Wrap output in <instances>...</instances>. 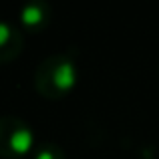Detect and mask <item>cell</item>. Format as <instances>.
Masks as SVG:
<instances>
[{
    "instance_id": "1",
    "label": "cell",
    "mask_w": 159,
    "mask_h": 159,
    "mask_svg": "<svg viewBox=\"0 0 159 159\" xmlns=\"http://www.w3.org/2000/svg\"><path fill=\"white\" fill-rule=\"evenodd\" d=\"M79 79V66L73 57L54 52L44 57L34 69V89L44 99H62L75 89Z\"/></svg>"
},
{
    "instance_id": "2",
    "label": "cell",
    "mask_w": 159,
    "mask_h": 159,
    "mask_svg": "<svg viewBox=\"0 0 159 159\" xmlns=\"http://www.w3.org/2000/svg\"><path fill=\"white\" fill-rule=\"evenodd\" d=\"M34 131L24 119L16 115L0 117V157L22 159L34 151Z\"/></svg>"
},
{
    "instance_id": "3",
    "label": "cell",
    "mask_w": 159,
    "mask_h": 159,
    "mask_svg": "<svg viewBox=\"0 0 159 159\" xmlns=\"http://www.w3.org/2000/svg\"><path fill=\"white\" fill-rule=\"evenodd\" d=\"M52 18V8L44 0H28L18 10V26L22 30L40 32L48 26Z\"/></svg>"
},
{
    "instance_id": "4",
    "label": "cell",
    "mask_w": 159,
    "mask_h": 159,
    "mask_svg": "<svg viewBox=\"0 0 159 159\" xmlns=\"http://www.w3.org/2000/svg\"><path fill=\"white\" fill-rule=\"evenodd\" d=\"M24 48V30L18 22L0 18V65L14 61Z\"/></svg>"
},
{
    "instance_id": "5",
    "label": "cell",
    "mask_w": 159,
    "mask_h": 159,
    "mask_svg": "<svg viewBox=\"0 0 159 159\" xmlns=\"http://www.w3.org/2000/svg\"><path fill=\"white\" fill-rule=\"evenodd\" d=\"M30 159H66V153L57 141H44L34 147Z\"/></svg>"
}]
</instances>
